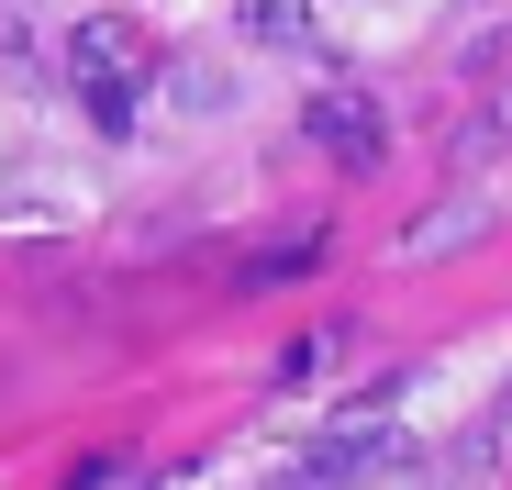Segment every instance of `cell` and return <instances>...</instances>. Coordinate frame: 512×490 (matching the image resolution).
<instances>
[{"label": "cell", "instance_id": "1", "mask_svg": "<svg viewBox=\"0 0 512 490\" xmlns=\"http://www.w3.org/2000/svg\"><path fill=\"white\" fill-rule=\"evenodd\" d=\"M301 134H312V145L334 156V168H357V179H368L379 156H390V123H379V101L357 90V78H334V90H312V101H301Z\"/></svg>", "mask_w": 512, "mask_h": 490}, {"label": "cell", "instance_id": "2", "mask_svg": "<svg viewBox=\"0 0 512 490\" xmlns=\"http://www.w3.org/2000/svg\"><path fill=\"white\" fill-rule=\"evenodd\" d=\"M67 78L78 90H101V78H156V45L134 12H78L67 23Z\"/></svg>", "mask_w": 512, "mask_h": 490}, {"label": "cell", "instance_id": "3", "mask_svg": "<svg viewBox=\"0 0 512 490\" xmlns=\"http://www.w3.org/2000/svg\"><path fill=\"white\" fill-rule=\"evenodd\" d=\"M368 468H390V435H379V424H357V435H334V446H312V457H301V468H290L279 490H357Z\"/></svg>", "mask_w": 512, "mask_h": 490}, {"label": "cell", "instance_id": "4", "mask_svg": "<svg viewBox=\"0 0 512 490\" xmlns=\"http://www.w3.org/2000/svg\"><path fill=\"white\" fill-rule=\"evenodd\" d=\"M468 234H490V201H435V212L401 223V257H457Z\"/></svg>", "mask_w": 512, "mask_h": 490}, {"label": "cell", "instance_id": "5", "mask_svg": "<svg viewBox=\"0 0 512 490\" xmlns=\"http://www.w3.org/2000/svg\"><path fill=\"white\" fill-rule=\"evenodd\" d=\"M234 23H245V45H301L312 0H234Z\"/></svg>", "mask_w": 512, "mask_h": 490}, {"label": "cell", "instance_id": "6", "mask_svg": "<svg viewBox=\"0 0 512 490\" xmlns=\"http://www.w3.org/2000/svg\"><path fill=\"white\" fill-rule=\"evenodd\" d=\"M90 101V123L101 134H134V101H145V78H101V90H78Z\"/></svg>", "mask_w": 512, "mask_h": 490}, {"label": "cell", "instance_id": "7", "mask_svg": "<svg viewBox=\"0 0 512 490\" xmlns=\"http://www.w3.org/2000/svg\"><path fill=\"white\" fill-rule=\"evenodd\" d=\"M301 268H323V234H290L279 257H256L245 279H256V290H279V279H301Z\"/></svg>", "mask_w": 512, "mask_h": 490}, {"label": "cell", "instance_id": "8", "mask_svg": "<svg viewBox=\"0 0 512 490\" xmlns=\"http://www.w3.org/2000/svg\"><path fill=\"white\" fill-rule=\"evenodd\" d=\"M501 424H512V390H501Z\"/></svg>", "mask_w": 512, "mask_h": 490}]
</instances>
